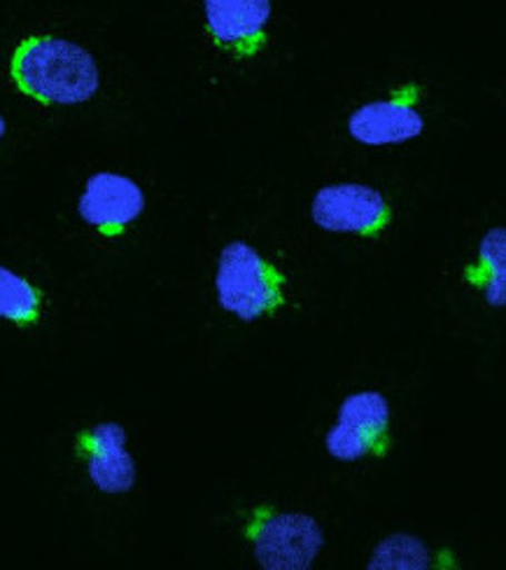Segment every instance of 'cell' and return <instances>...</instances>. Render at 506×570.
<instances>
[{"mask_svg":"<svg viewBox=\"0 0 506 570\" xmlns=\"http://www.w3.org/2000/svg\"><path fill=\"white\" fill-rule=\"evenodd\" d=\"M14 87L42 106H82L101 91V68L82 45L59 36L23 38L10 59Z\"/></svg>","mask_w":506,"mask_h":570,"instance_id":"1","label":"cell"},{"mask_svg":"<svg viewBox=\"0 0 506 570\" xmlns=\"http://www.w3.org/2000/svg\"><path fill=\"white\" fill-rule=\"evenodd\" d=\"M215 297L229 316L255 323L276 316L287 304V276L252 244L236 239L217 257Z\"/></svg>","mask_w":506,"mask_h":570,"instance_id":"2","label":"cell"},{"mask_svg":"<svg viewBox=\"0 0 506 570\" xmlns=\"http://www.w3.org/2000/svg\"><path fill=\"white\" fill-rule=\"evenodd\" d=\"M244 535L264 570H310L325 550V531L316 517L259 503L248 512Z\"/></svg>","mask_w":506,"mask_h":570,"instance_id":"3","label":"cell"},{"mask_svg":"<svg viewBox=\"0 0 506 570\" xmlns=\"http://www.w3.org/2000/svg\"><path fill=\"white\" fill-rule=\"evenodd\" d=\"M393 449V405L380 391H357L341 400L325 435L327 456L339 463L385 459Z\"/></svg>","mask_w":506,"mask_h":570,"instance_id":"4","label":"cell"},{"mask_svg":"<svg viewBox=\"0 0 506 570\" xmlns=\"http://www.w3.org/2000/svg\"><path fill=\"white\" fill-rule=\"evenodd\" d=\"M310 218L323 232L378 239L390 229L395 210L380 189L365 183H331L310 202Z\"/></svg>","mask_w":506,"mask_h":570,"instance_id":"5","label":"cell"},{"mask_svg":"<svg viewBox=\"0 0 506 570\" xmlns=\"http://www.w3.org/2000/svg\"><path fill=\"white\" fill-rule=\"evenodd\" d=\"M423 94V85L404 82L393 91V97L355 108L346 122L348 136L367 148L404 146L408 140L420 138L427 127L420 108Z\"/></svg>","mask_w":506,"mask_h":570,"instance_id":"6","label":"cell"},{"mask_svg":"<svg viewBox=\"0 0 506 570\" xmlns=\"http://www.w3.org/2000/svg\"><path fill=\"white\" fill-rule=\"evenodd\" d=\"M274 0H204L208 38L231 59L250 61L269 42Z\"/></svg>","mask_w":506,"mask_h":570,"instance_id":"7","label":"cell"},{"mask_svg":"<svg viewBox=\"0 0 506 570\" xmlns=\"http://www.w3.org/2000/svg\"><path fill=\"white\" fill-rule=\"evenodd\" d=\"M127 442V428L117 421L96 423L78 433L76 454L85 463L87 478L96 491L106 495H125L133 491L138 465Z\"/></svg>","mask_w":506,"mask_h":570,"instance_id":"8","label":"cell"},{"mask_svg":"<svg viewBox=\"0 0 506 570\" xmlns=\"http://www.w3.org/2000/svg\"><path fill=\"white\" fill-rule=\"evenodd\" d=\"M148 206L145 189L129 176L117 171L91 174L78 197V216L85 225L115 239L122 236Z\"/></svg>","mask_w":506,"mask_h":570,"instance_id":"9","label":"cell"},{"mask_svg":"<svg viewBox=\"0 0 506 570\" xmlns=\"http://www.w3.org/2000/svg\"><path fill=\"white\" fill-rule=\"evenodd\" d=\"M465 278L484 293L488 306H506V227H490L480 236L476 259L465 269Z\"/></svg>","mask_w":506,"mask_h":570,"instance_id":"10","label":"cell"},{"mask_svg":"<svg viewBox=\"0 0 506 570\" xmlns=\"http://www.w3.org/2000/svg\"><path fill=\"white\" fill-rule=\"evenodd\" d=\"M47 297L33 281L0 265V321L29 330L40 325Z\"/></svg>","mask_w":506,"mask_h":570,"instance_id":"11","label":"cell"},{"mask_svg":"<svg viewBox=\"0 0 506 570\" xmlns=\"http://www.w3.org/2000/svg\"><path fill=\"white\" fill-rule=\"evenodd\" d=\"M434 557L427 542L414 533H390L376 542L369 554L367 570H427Z\"/></svg>","mask_w":506,"mask_h":570,"instance_id":"12","label":"cell"},{"mask_svg":"<svg viewBox=\"0 0 506 570\" xmlns=\"http://www.w3.org/2000/svg\"><path fill=\"white\" fill-rule=\"evenodd\" d=\"M8 136V120L3 115H0V140H3Z\"/></svg>","mask_w":506,"mask_h":570,"instance_id":"13","label":"cell"}]
</instances>
